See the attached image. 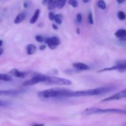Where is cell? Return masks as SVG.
Masks as SVG:
<instances>
[{
    "label": "cell",
    "mask_w": 126,
    "mask_h": 126,
    "mask_svg": "<svg viewBox=\"0 0 126 126\" xmlns=\"http://www.w3.org/2000/svg\"><path fill=\"white\" fill-rule=\"evenodd\" d=\"M71 91L61 88H52L44 90L38 92V97L40 98H62L69 97Z\"/></svg>",
    "instance_id": "6da1fadb"
},
{
    "label": "cell",
    "mask_w": 126,
    "mask_h": 126,
    "mask_svg": "<svg viewBox=\"0 0 126 126\" xmlns=\"http://www.w3.org/2000/svg\"><path fill=\"white\" fill-rule=\"evenodd\" d=\"M114 89L111 87H102L93 89L85 90V91H71L69 97H86V96H94L99 95L105 94L108 92H111Z\"/></svg>",
    "instance_id": "7a4b0ae2"
},
{
    "label": "cell",
    "mask_w": 126,
    "mask_h": 126,
    "mask_svg": "<svg viewBox=\"0 0 126 126\" xmlns=\"http://www.w3.org/2000/svg\"><path fill=\"white\" fill-rule=\"evenodd\" d=\"M103 113H118V114H126V110H124L116 109V108H108V109H101V108L92 107L87 108L82 112L84 116H89L95 114H103Z\"/></svg>",
    "instance_id": "3957f363"
},
{
    "label": "cell",
    "mask_w": 126,
    "mask_h": 126,
    "mask_svg": "<svg viewBox=\"0 0 126 126\" xmlns=\"http://www.w3.org/2000/svg\"><path fill=\"white\" fill-rule=\"evenodd\" d=\"M44 82L48 84H55L59 86H70L72 84V82L67 79L49 76H46L45 81Z\"/></svg>",
    "instance_id": "277c9868"
},
{
    "label": "cell",
    "mask_w": 126,
    "mask_h": 126,
    "mask_svg": "<svg viewBox=\"0 0 126 126\" xmlns=\"http://www.w3.org/2000/svg\"><path fill=\"white\" fill-rule=\"evenodd\" d=\"M113 70H118L121 72L126 71V60H117L116 62V65L114 66L109 68H105L102 69V70H98L97 72L102 73L105 72V71H113Z\"/></svg>",
    "instance_id": "5b68a950"
},
{
    "label": "cell",
    "mask_w": 126,
    "mask_h": 126,
    "mask_svg": "<svg viewBox=\"0 0 126 126\" xmlns=\"http://www.w3.org/2000/svg\"><path fill=\"white\" fill-rule=\"evenodd\" d=\"M46 76L41 74H36L33 77H32L30 79L25 81L23 83V86H30L33 85L37 84L40 82H44L45 81Z\"/></svg>",
    "instance_id": "8992f818"
},
{
    "label": "cell",
    "mask_w": 126,
    "mask_h": 126,
    "mask_svg": "<svg viewBox=\"0 0 126 126\" xmlns=\"http://www.w3.org/2000/svg\"><path fill=\"white\" fill-rule=\"evenodd\" d=\"M124 98H126V89L123 90V91H121V92H118V93L116 94L110 96V97H108V98H105V99L102 100L101 102H108V101L117 100H120Z\"/></svg>",
    "instance_id": "52a82bcc"
},
{
    "label": "cell",
    "mask_w": 126,
    "mask_h": 126,
    "mask_svg": "<svg viewBox=\"0 0 126 126\" xmlns=\"http://www.w3.org/2000/svg\"><path fill=\"white\" fill-rule=\"evenodd\" d=\"M23 92L24 91L20 89L0 90V96H16Z\"/></svg>",
    "instance_id": "ba28073f"
},
{
    "label": "cell",
    "mask_w": 126,
    "mask_h": 126,
    "mask_svg": "<svg viewBox=\"0 0 126 126\" xmlns=\"http://www.w3.org/2000/svg\"><path fill=\"white\" fill-rule=\"evenodd\" d=\"M9 75L14 76V77L18 78H25V77H27L28 73L27 72H25V71H19L17 68H14L9 72Z\"/></svg>",
    "instance_id": "9c48e42d"
},
{
    "label": "cell",
    "mask_w": 126,
    "mask_h": 126,
    "mask_svg": "<svg viewBox=\"0 0 126 126\" xmlns=\"http://www.w3.org/2000/svg\"><path fill=\"white\" fill-rule=\"evenodd\" d=\"M114 35L116 38L120 40L126 42V30L124 29H119L114 33Z\"/></svg>",
    "instance_id": "30bf717a"
},
{
    "label": "cell",
    "mask_w": 126,
    "mask_h": 126,
    "mask_svg": "<svg viewBox=\"0 0 126 126\" xmlns=\"http://www.w3.org/2000/svg\"><path fill=\"white\" fill-rule=\"evenodd\" d=\"M73 66L75 68L78 69L79 70H89L90 69V67L86 63H84L82 62H76L74 63L73 64Z\"/></svg>",
    "instance_id": "8fae6325"
},
{
    "label": "cell",
    "mask_w": 126,
    "mask_h": 126,
    "mask_svg": "<svg viewBox=\"0 0 126 126\" xmlns=\"http://www.w3.org/2000/svg\"><path fill=\"white\" fill-rule=\"evenodd\" d=\"M26 17H27V14L25 12H21V13L18 14L14 20V23L15 24H18V23H21L23 20L25 19Z\"/></svg>",
    "instance_id": "7c38bea8"
},
{
    "label": "cell",
    "mask_w": 126,
    "mask_h": 126,
    "mask_svg": "<svg viewBox=\"0 0 126 126\" xmlns=\"http://www.w3.org/2000/svg\"><path fill=\"white\" fill-rule=\"evenodd\" d=\"M39 14H40V10H39V9L36 10V11L34 12L33 16H32V18H31L30 20V23L31 24H33V23H34L36 22L38 17H39Z\"/></svg>",
    "instance_id": "4fadbf2b"
},
{
    "label": "cell",
    "mask_w": 126,
    "mask_h": 126,
    "mask_svg": "<svg viewBox=\"0 0 126 126\" xmlns=\"http://www.w3.org/2000/svg\"><path fill=\"white\" fill-rule=\"evenodd\" d=\"M36 50V47L32 44H28L27 46V52L28 55H32L34 54Z\"/></svg>",
    "instance_id": "5bb4252c"
},
{
    "label": "cell",
    "mask_w": 126,
    "mask_h": 126,
    "mask_svg": "<svg viewBox=\"0 0 126 126\" xmlns=\"http://www.w3.org/2000/svg\"><path fill=\"white\" fill-rule=\"evenodd\" d=\"M59 0H49L47 9L49 10H53L57 7V4Z\"/></svg>",
    "instance_id": "9a60e30c"
},
{
    "label": "cell",
    "mask_w": 126,
    "mask_h": 126,
    "mask_svg": "<svg viewBox=\"0 0 126 126\" xmlns=\"http://www.w3.org/2000/svg\"><path fill=\"white\" fill-rule=\"evenodd\" d=\"M12 80V76L9 75L8 74H2L0 73V81H11Z\"/></svg>",
    "instance_id": "2e32d148"
},
{
    "label": "cell",
    "mask_w": 126,
    "mask_h": 126,
    "mask_svg": "<svg viewBox=\"0 0 126 126\" xmlns=\"http://www.w3.org/2000/svg\"><path fill=\"white\" fill-rule=\"evenodd\" d=\"M44 42L46 43V44H47L48 47L50 48V49H55L56 48V46L53 44L52 42L51 38H47L44 39Z\"/></svg>",
    "instance_id": "e0dca14e"
},
{
    "label": "cell",
    "mask_w": 126,
    "mask_h": 126,
    "mask_svg": "<svg viewBox=\"0 0 126 126\" xmlns=\"http://www.w3.org/2000/svg\"><path fill=\"white\" fill-rule=\"evenodd\" d=\"M63 16L61 14H59L55 15V17H54V20L56 22L57 24L60 25L62 23L63 21Z\"/></svg>",
    "instance_id": "ac0fdd59"
},
{
    "label": "cell",
    "mask_w": 126,
    "mask_h": 126,
    "mask_svg": "<svg viewBox=\"0 0 126 126\" xmlns=\"http://www.w3.org/2000/svg\"><path fill=\"white\" fill-rule=\"evenodd\" d=\"M66 0H59L57 4V7L59 9H62L64 7Z\"/></svg>",
    "instance_id": "d6986e66"
},
{
    "label": "cell",
    "mask_w": 126,
    "mask_h": 126,
    "mask_svg": "<svg viewBox=\"0 0 126 126\" xmlns=\"http://www.w3.org/2000/svg\"><path fill=\"white\" fill-rule=\"evenodd\" d=\"M118 17L121 20H124L126 18V15L123 11H119L118 13Z\"/></svg>",
    "instance_id": "ffe728a7"
},
{
    "label": "cell",
    "mask_w": 126,
    "mask_h": 126,
    "mask_svg": "<svg viewBox=\"0 0 126 126\" xmlns=\"http://www.w3.org/2000/svg\"><path fill=\"white\" fill-rule=\"evenodd\" d=\"M98 6L101 9H106V3L103 0H99L98 2Z\"/></svg>",
    "instance_id": "44dd1931"
},
{
    "label": "cell",
    "mask_w": 126,
    "mask_h": 126,
    "mask_svg": "<svg viewBox=\"0 0 126 126\" xmlns=\"http://www.w3.org/2000/svg\"><path fill=\"white\" fill-rule=\"evenodd\" d=\"M51 39H52V42L53 44H54L55 46L57 47V46H58L59 44H60V41H59V39H58L57 37H55V36L52 37Z\"/></svg>",
    "instance_id": "7402d4cb"
},
{
    "label": "cell",
    "mask_w": 126,
    "mask_h": 126,
    "mask_svg": "<svg viewBox=\"0 0 126 126\" xmlns=\"http://www.w3.org/2000/svg\"><path fill=\"white\" fill-rule=\"evenodd\" d=\"M11 105V103L5 100H0V107H7V106H9Z\"/></svg>",
    "instance_id": "603a6c76"
},
{
    "label": "cell",
    "mask_w": 126,
    "mask_h": 126,
    "mask_svg": "<svg viewBox=\"0 0 126 126\" xmlns=\"http://www.w3.org/2000/svg\"><path fill=\"white\" fill-rule=\"evenodd\" d=\"M88 20L90 24L93 25L94 24V19H93V16H92V13L91 12H89L88 15Z\"/></svg>",
    "instance_id": "cb8c5ba5"
},
{
    "label": "cell",
    "mask_w": 126,
    "mask_h": 126,
    "mask_svg": "<svg viewBox=\"0 0 126 126\" xmlns=\"http://www.w3.org/2000/svg\"><path fill=\"white\" fill-rule=\"evenodd\" d=\"M35 39L37 42H38V43H42V42H43L44 41V38H43V37L41 35L36 36Z\"/></svg>",
    "instance_id": "d4e9b609"
},
{
    "label": "cell",
    "mask_w": 126,
    "mask_h": 126,
    "mask_svg": "<svg viewBox=\"0 0 126 126\" xmlns=\"http://www.w3.org/2000/svg\"><path fill=\"white\" fill-rule=\"evenodd\" d=\"M69 4L73 7H78V2L76 0H69Z\"/></svg>",
    "instance_id": "484cf974"
},
{
    "label": "cell",
    "mask_w": 126,
    "mask_h": 126,
    "mask_svg": "<svg viewBox=\"0 0 126 126\" xmlns=\"http://www.w3.org/2000/svg\"><path fill=\"white\" fill-rule=\"evenodd\" d=\"M82 16H81V14H77V15H76V20H77V22L78 23H81V22H82Z\"/></svg>",
    "instance_id": "4316f807"
},
{
    "label": "cell",
    "mask_w": 126,
    "mask_h": 126,
    "mask_svg": "<svg viewBox=\"0 0 126 126\" xmlns=\"http://www.w3.org/2000/svg\"><path fill=\"white\" fill-rule=\"evenodd\" d=\"M54 17H55V14L53 12H50L49 13V18L50 20H54Z\"/></svg>",
    "instance_id": "83f0119b"
},
{
    "label": "cell",
    "mask_w": 126,
    "mask_h": 126,
    "mask_svg": "<svg viewBox=\"0 0 126 126\" xmlns=\"http://www.w3.org/2000/svg\"><path fill=\"white\" fill-rule=\"evenodd\" d=\"M46 49V46L45 45H41L39 47V49L41 50H44Z\"/></svg>",
    "instance_id": "f1b7e54d"
},
{
    "label": "cell",
    "mask_w": 126,
    "mask_h": 126,
    "mask_svg": "<svg viewBox=\"0 0 126 126\" xmlns=\"http://www.w3.org/2000/svg\"><path fill=\"white\" fill-rule=\"evenodd\" d=\"M28 6H29L28 2H23V7H24L25 8H27V7H28Z\"/></svg>",
    "instance_id": "f546056e"
},
{
    "label": "cell",
    "mask_w": 126,
    "mask_h": 126,
    "mask_svg": "<svg viewBox=\"0 0 126 126\" xmlns=\"http://www.w3.org/2000/svg\"><path fill=\"white\" fill-rule=\"evenodd\" d=\"M52 28H53V29L55 30H58V27L55 24H52Z\"/></svg>",
    "instance_id": "4dcf8cb0"
},
{
    "label": "cell",
    "mask_w": 126,
    "mask_h": 126,
    "mask_svg": "<svg viewBox=\"0 0 126 126\" xmlns=\"http://www.w3.org/2000/svg\"><path fill=\"white\" fill-rule=\"evenodd\" d=\"M49 2V0H43V2H42V4L43 5H46L47 3H48Z\"/></svg>",
    "instance_id": "1f68e13d"
},
{
    "label": "cell",
    "mask_w": 126,
    "mask_h": 126,
    "mask_svg": "<svg viewBox=\"0 0 126 126\" xmlns=\"http://www.w3.org/2000/svg\"><path fill=\"white\" fill-rule=\"evenodd\" d=\"M116 1L119 4H122L124 2V1H125V0H116Z\"/></svg>",
    "instance_id": "d6a6232c"
},
{
    "label": "cell",
    "mask_w": 126,
    "mask_h": 126,
    "mask_svg": "<svg viewBox=\"0 0 126 126\" xmlns=\"http://www.w3.org/2000/svg\"><path fill=\"white\" fill-rule=\"evenodd\" d=\"M4 52V49L3 48H0V55H2V54Z\"/></svg>",
    "instance_id": "836d02e7"
},
{
    "label": "cell",
    "mask_w": 126,
    "mask_h": 126,
    "mask_svg": "<svg viewBox=\"0 0 126 126\" xmlns=\"http://www.w3.org/2000/svg\"><path fill=\"white\" fill-rule=\"evenodd\" d=\"M33 126H44L43 124H33Z\"/></svg>",
    "instance_id": "e575fe53"
},
{
    "label": "cell",
    "mask_w": 126,
    "mask_h": 126,
    "mask_svg": "<svg viewBox=\"0 0 126 126\" xmlns=\"http://www.w3.org/2000/svg\"><path fill=\"white\" fill-rule=\"evenodd\" d=\"M76 33H78V34H80V29L79 28H77L76 29Z\"/></svg>",
    "instance_id": "d590c367"
},
{
    "label": "cell",
    "mask_w": 126,
    "mask_h": 126,
    "mask_svg": "<svg viewBox=\"0 0 126 126\" xmlns=\"http://www.w3.org/2000/svg\"><path fill=\"white\" fill-rule=\"evenodd\" d=\"M2 44H3V41L2 40L0 39V47H1L2 46Z\"/></svg>",
    "instance_id": "8d00e7d4"
},
{
    "label": "cell",
    "mask_w": 126,
    "mask_h": 126,
    "mask_svg": "<svg viewBox=\"0 0 126 126\" xmlns=\"http://www.w3.org/2000/svg\"><path fill=\"white\" fill-rule=\"evenodd\" d=\"M82 1H83V2L84 3H87V2H88L89 1V0H82Z\"/></svg>",
    "instance_id": "74e56055"
}]
</instances>
